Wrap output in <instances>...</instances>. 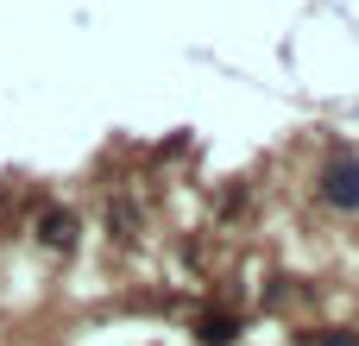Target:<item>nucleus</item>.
<instances>
[{"label": "nucleus", "instance_id": "1", "mask_svg": "<svg viewBox=\"0 0 359 346\" xmlns=\"http://www.w3.org/2000/svg\"><path fill=\"white\" fill-rule=\"evenodd\" d=\"M322 195H328L334 208H359V158L322 164Z\"/></svg>", "mask_w": 359, "mask_h": 346}, {"label": "nucleus", "instance_id": "2", "mask_svg": "<svg viewBox=\"0 0 359 346\" xmlns=\"http://www.w3.org/2000/svg\"><path fill=\"white\" fill-rule=\"evenodd\" d=\"M202 340L208 346H233V321H227V315H208V321H202Z\"/></svg>", "mask_w": 359, "mask_h": 346}, {"label": "nucleus", "instance_id": "3", "mask_svg": "<svg viewBox=\"0 0 359 346\" xmlns=\"http://www.w3.org/2000/svg\"><path fill=\"white\" fill-rule=\"evenodd\" d=\"M44 240H50V246H69V240H76V221H69V214H50V221H44Z\"/></svg>", "mask_w": 359, "mask_h": 346}, {"label": "nucleus", "instance_id": "4", "mask_svg": "<svg viewBox=\"0 0 359 346\" xmlns=\"http://www.w3.org/2000/svg\"><path fill=\"white\" fill-rule=\"evenodd\" d=\"M322 346H359V340H347V334H341V340H322Z\"/></svg>", "mask_w": 359, "mask_h": 346}]
</instances>
